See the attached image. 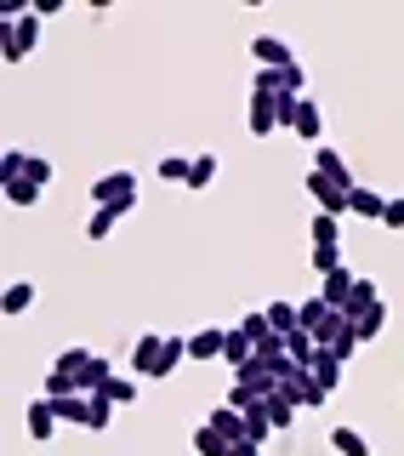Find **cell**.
Masks as SVG:
<instances>
[{"mask_svg": "<svg viewBox=\"0 0 404 456\" xmlns=\"http://www.w3.org/2000/svg\"><path fill=\"white\" fill-rule=\"evenodd\" d=\"M35 46H40V18H35V6H28L23 18L6 23V63H23Z\"/></svg>", "mask_w": 404, "mask_h": 456, "instance_id": "obj_4", "label": "cell"}, {"mask_svg": "<svg viewBox=\"0 0 404 456\" xmlns=\"http://www.w3.org/2000/svg\"><path fill=\"white\" fill-rule=\"evenodd\" d=\"M382 211H387V194H376V189H365V183H359V189H353V217L382 223Z\"/></svg>", "mask_w": 404, "mask_h": 456, "instance_id": "obj_23", "label": "cell"}, {"mask_svg": "<svg viewBox=\"0 0 404 456\" xmlns=\"http://www.w3.org/2000/svg\"><path fill=\"white\" fill-rule=\"evenodd\" d=\"M109 422H114V405H109L103 394H92V417H85V428H92V434H103Z\"/></svg>", "mask_w": 404, "mask_h": 456, "instance_id": "obj_39", "label": "cell"}, {"mask_svg": "<svg viewBox=\"0 0 404 456\" xmlns=\"http://www.w3.org/2000/svg\"><path fill=\"white\" fill-rule=\"evenodd\" d=\"M308 246H342V217L313 211V217H308Z\"/></svg>", "mask_w": 404, "mask_h": 456, "instance_id": "obj_13", "label": "cell"}, {"mask_svg": "<svg viewBox=\"0 0 404 456\" xmlns=\"http://www.w3.org/2000/svg\"><path fill=\"white\" fill-rule=\"evenodd\" d=\"M114 223H120V211H92V223H85V240H109Z\"/></svg>", "mask_w": 404, "mask_h": 456, "instance_id": "obj_37", "label": "cell"}, {"mask_svg": "<svg viewBox=\"0 0 404 456\" xmlns=\"http://www.w3.org/2000/svg\"><path fill=\"white\" fill-rule=\"evenodd\" d=\"M228 456H263V445H256V439H239V445L228 451Z\"/></svg>", "mask_w": 404, "mask_h": 456, "instance_id": "obj_43", "label": "cell"}, {"mask_svg": "<svg viewBox=\"0 0 404 456\" xmlns=\"http://www.w3.org/2000/svg\"><path fill=\"white\" fill-rule=\"evenodd\" d=\"M0 308H6L12 320H18V314H28V308H35V280H12L6 297H0Z\"/></svg>", "mask_w": 404, "mask_h": 456, "instance_id": "obj_22", "label": "cell"}, {"mask_svg": "<svg viewBox=\"0 0 404 456\" xmlns=\"http://www.w3.org/2000/svg\"><path fill=\"white\" fill-rule=\"evenodd\" d=\"M302 325L313 331V342H319V348H336V337L348 331V314L330 308L325 297H308V303H302Z\"/></svg>", "mask_w": 404, "mask_h": 456, "instance_id": "obj_1", "label": "cell"}, {"mask_svg": "<svg viewBox=\"0 0 404 456\" xmlns=\"http://www.w3.org/2000/svg\"><path fill=\"white\" fill-rule=\"evenodd\" d=\"M353 285H359V274H353V268H342V274H330V280H325V291H319V297H325L330 308H342V314H348V303H353Z\"/></svg>", "mask_w": 404, "mask_h": 456, "instance_id": "obj_14", "label": "cell"}, {"mask_svg": "<svg viewBox=\"0 0 404 456\" xmlns=\"http://www.w3.org/2000/svg\"><path fill=\"white\" fill-rule=\"evenodd\" d=\"M189 171H194V160H182V154H166V160H160L166 183H182V189H189Z\"/></svg>", "mask_w": 404, "mask_h": 456, "instance_id": "obj_33", "label": "cell"}, {"mask_svg": "<svg viewBox=\"0 0 404 456\" xmlns=\"http://www.w3.org/2000/svg\"><path fill=\"white\" fill-rule=\"evenodd\" d=\"M382 228H404V194L387 200V211H382Z\"/></svg>", "mask_w": 404, "mask_h": 456, "instance_id": "obj_42", "label": "cell"}, {"mask_svg": "<svg viewBox=\"0 0 404 456\" xmlns=\"http://www.w3.org/2000/svg\"><path fill=\"white\" fill-rule=\"evenodd\" d=\"M40 194H46V189H40V183H28V177H18V183H6V200H12V206H35Z\"/></svg>", "mask_w": 404, "mask_h": 456, "instance_id": "obj_34", "label": "cell"}, {"mask_svg": "<svg viewBox=\"0 0 404 456\" xmlns=\"http://www.w3.org/2000/svg\"><path fill=\"white\" fill-rule=\"evenodd\" d=\"M160 360H166V337H160V331L137 337V348H132V377H160Z\"/></svg>", "mask_w": 404, "mask_h": 456, "instance_id": "obj_6", "label": "cell"}, {"mask_svg": "<svg viewBox=\"0 0 404 456\" xmlns=\"http://www.w3.org/2000/svg\"><path fill=\"white\" fill-rule=\"evenodd\" d=\"M308 268L313 274H342V268H348V256H342V246H308Z\"/></svg>", "mask_w": 404, "mask_h": 456, "instance_id": "obj_19", "label": "cell"}, {"mask_svg": "<svg viewBox=\"0 0 404 456\" xmlns=\"http://www.w3.org/2000/svg\"><path fill=\"white\" fill-rule=\"evenodd\" d=\"M308 370H313V377L325 382L330 394H336V388H342V377H348V365L336 360V348H319V354H313V365H308Z\"/></svg>", "mask_w": 404, "mask_h": 456, "instance_id": "obj_12", "label": "cell"}, {"mask_svg": "<svg viewBox=\"0 0 404 456\" xmlns=\"http://www.w3.org/2000/svg\"><path fill=\"white\" fill-rule=\"evenodd\" d=\"M85 360H92L85 348H63V354L52 360V370H63V377H75V382H80V365H85Z\"/></svg>", "mask_w": 404, "mask_h": 456, "instance_id": "obj_35", "label": "cell"}, {"mask_svg": "<svg viewBox=\"0 0 404 456\" xmlns=\"http://www.w3.org/2000/svg\"><path fill=\"white\" fill-rule=\"evenodd\" d=\"M251 92H273V97H279L285 92V86H279V69H256V86H251Z\"/></svg>", "mask_w": 404, "mask_h": 456, "instance_id": "obj_41", "label": "cell"}, {"mask_svg": "<svg viewBox=\"0 0 404 456\" xmlns=\"http://www.w3.org/2000/svg\"><path fill=\"white\" fill-rule=\"evenodd\" d=\"M222 360H228V365H234V370H245V365H251V360H256V342H251V337H245V331H239V325H234V331H228V348H222Z\"/></svg>", "mask_w": 404, "mask_h": 456, "instance_id": "obj_24", "label": "cell"}, {"mask_svg": "<svg viewBox=\"0 0 404 456\" xmlns=\"http://www.w3.org/2000/svg\"><path fill=\"white\" fill-rule=\"evenodd\" d=\"M263 405H268V417H273V428H291V422H296V405H291V399H285V394H273V399H263Z\"/></svg>", "mask_w": 404, "mask_h": 456, "instance_id": "obj_36", "label": "cell"}, {"mask_svg": "<svg viewBox=\"0 0 404 456\" xmlns=\"http://www.w3.org/2000/svg\"><path fill=\"white\" fill-rule=\"evenodd\" d=\"M52 411H57V422L85 428V417H92V394H63V399H52Z\"/></svg>", "mask_w": 404, "mask_h": 456, "instance_id": "obj_17", "label": "cell"}, {"mask_svg": "<svg viewBox=\"0 0 404 456\" xmlns=\"http://www.w3.org/2000/svg\"><path fill=\"white\" fill-rule=\"evenodd\" d=\"M92 200H97V211H132L137 206V177L132 171H103V177L92 183Z\"/></svg>", "mask_w": 404, "mask_h": 456, "instance_id": "obj_2", "label": "cell"}, {"mask_svg": "<svg viewBox=\"0 0 404 456\" xmlns=\"http://www.w3.org/2000/svg\"><path fill=\"white\" fill-rule=\"evenodd\" d=\"M23 171H28V154L23 149H6V154H0V177H6V183H18Z\"/></svg>", "mask_w": 404, "mask_h": 456, "instance_id": "obj_38", "label": "cell"}, {"mask_svg": "<svg viewBox=\"0 0 404 456\" xmlns=\"http://www.w3.org/2000/svg\"><path fill=\"white\" fill-rule=\"evenodd\" d=\"M291 132L302 137V142H319L325 137V114H319V103H313V97H302V109H296V126Z\"/></svg>", "mask_w": 404, "mask_h": 456, "instance_id": "obj_10", "label": "cell"}, {"mask_svg": "<svg viewBox=\"0 0 404 456\" xmlns=\"http://www.w3.org/2000/svg\"><path fill=\"white\" fill-rule=\"evenodd\" d=\"M279 394H285V399H291V405H296V411H319V405H325V399H330V388H325V382H319V377H313V370H308V365H302V370H296V377H291V382H285V388H279Z\"/></svg>", "mask_w": 404, "mask_h": 456, "instance_id": "obj_5", "label": "cell"}, {"mask_svg": "<svg viewBox=\"0 0 404 456\" xmlns=\"http://www.w3.org/2000/svg\"><path fill=\"white\" fill-rule=\"evenodd\" d=\"M353 331H359V342L382 337V331H387V308H376V314H359V320H353Z\"/></svg>", "mask_w": 404, "mask_h": 456, "instance_id": "obj_31", "label": "cell"}, {"mask_svg": "<svg viewBox=\"0 0 404 456\" xmlns=\"http://www.w3.org/2000/svg\"><path fill=\"white\" fill-rule=\"evenodd\" d=\"M302 183H308V194L319 200V211H330V217H348V211H353V189H342V183H330L325 171H308Z\"/></svg>", "mask_w": 404, "mask_h": 456, "instance_id": "obj_3", "label": "cell"}, {"mask_svg": "<svg viewBox=\"0 0 404 456\" xmlns=\"http://www.w3.org/2000/svg\"><path fill=\"white\" fill-rule=\"evenodd\" d=\"M222 348H228L222 325H199V331L189 337V360H222Z\"/></svg>", "mask_w": 404, "mask_h": 456, "instance_id": "obj_9", "label": "cell"}, {"mask_svg": "<svg viewBox=\"0 0 404 456\" xmlns=\"http://www.w3.org/2000/svg\"><path fill=\"white\" fill-rule=\"evenodd\" d=\"M313 171H325L330 183H342V189H359V183H353V171H348V160H342L336 149H325V142H319V154H313Z\"/></svg>", "mask_w": 404, "mask_h": 456, "instance_id": "obj_11", "label": "cell"}, {"mask_svg": "<svg viewBox=\"0 0 404 456\" xmlns=\"http://www.w3.org/2000/svg\"><path fill=\"white\" fill-rule=\"evenodd\" d=\"M28 434H35V439H52V434H57V411H52V399H28Z\"/></svg>", "mask_w": 404, "mask_h": 456, "instance_id": "obj_21", "label": "cell"}, {"mask_svg": "<svg viewBox=\"0 0 404 456\" xmlns=\"http://www.w3.org/2000/svg\"><path fill=\"white\" fill-rule=\"evenodd\" d=\"M216 183V154H194V171H189V189H211Z\"/></svg>", "mask_w": 404, "mask_h": 456, "instance_id": "obj_30", "label": "cell"}, {"mask_svg": "<svg viewBox=\"0 0 404 456\" xmlns=\"http://www.w3.org/2000/svg\"><path fill=\"white\" fill-rule=\"evenodd\" d=\"M263 314H268L273 337H291V331H302V303H268Z\"/></svg>", "mask_w": 404, "mask_h": 456, "instance_id": "obj_16", "label": "cell"}, {"mask_svg": "<svg viewBox=\"0 0 404 456\" xmlns=\"http://www.w3.org/2000/svg\"><path fill=\"white\" fill-rule=\"evenodd\" d=\"M273 132H279V97L251 92V137H273Z\"/></svg>", "mask_w": 404, "mask_h": 456, "instance_id": "obj_7", "label": "cell"}, {"mask_svg": "<svg viewBox=\"0 0 404 456\" xmlns=\"http://www.w3.org/2000/svg\"><path fill=\"white\" fill-rule=\"evenodd\" d=\"M251 57H256V69H291L296 63V52L285 46L279 35H256L251 40Z\"/></svg>", "mask_w": 404, "mask_h": 456, "instance_id": "obj_8", "label": "cell"}, {"mask_svg": "<svg viewBox=\"0 0 404 456\" xmlns=\"http://www.w3.org/2000/svg\"><path fill=\"white\" fill-rule=\"evenodd\" d=\"M353 354H359V331H353V320H348V331L336 337V360H342V365H353Z\"/></svg>", "mask_w": 404, "mask_h": 456, "instance_id": "obj_40", "label": "cell"}, {"mask_svg": "<svg viewBox=\"0 0 404 456\" xmlns=\"http://www.w3.org/2000/svg\"><path fill=\"white\" fill-rule=\"evenodd\" d=\"M330 445H336V456H370V439L359 428H330Z\"/></svg>", "mask_w": 404, "mask_h": 456, "instance_id": "obj_26", "label": "cell"}, {"mask_svg": "<svg viewBox=\"0 0 404 456\" xmlns=\"http://www.w3.org/2000/svg\"><path fill=\"white\" fill-rule=\"evenodd\" d=\"M182 360H189V337H166V360H160V377H171Z\"/></svg>", "mask_w": 404, "mask_h": 456, "instance_id": "obj_32", "label": "cell"}, {"mask_svg": "<svg viewBox=\"0 0 404 456\" xmlns=\"http://www.w3.org/2000/svg\"><path fill=\"white\" fill-rule=\"evenodd\" d=\"M285 354H291L296 365H313V354H319V342H313V331H308V325H302V331H291V337H285Z\"/></svg>", "mask_w": 404, "mask_h": 456, "instance_id": "obj_28", "label": "cell"}, {"mask_svg": "<svg viewBox=\"0 0 404 456\" xmlns=\"http://www.w3.org/2000/svg\"><path fill=\"white\" fill-rule=\"evenodd\" d=\"M103 399H109L114 411H120V405H132V399H137V377H132V370H114V377H109V388H103Z\"/></svg>", "mask_w": 404, "mask_h": 456, "instance_id": "obj_25", "label": "cell"}, {"mask_svg": "<svg viewBox=\"0 0 404 456\" xmlns=\"http://www.w3.org/2000/svg\"><path fill=\"white\" fill-rule=\"evenodd\" d=\"M206 422H211L216 434L228 439V445H239V439H245V411H234V405H216V411H211Z\"/></svg>", "mask_w": 404, "mask_h": 456, "instance_id": "obj_15", "label": "cell"}, {"mask_svg": "<svg viewBox=\"0 0 404 456\" xmlns=\"http://www.w3.org/2000/svg\"><path fill=\"white\" fill-rule=\"evenodd\" d=\"M268 434H279V428H273V417H268V405H251V411H245V439L268 445Z\"/></svg>", "mask_w": 404, "mask_h": 456, "instance_id": "obj_27", "label": "cell"}, {"mask_svg": "<svg viewBox=\"0 0 404 456\" xmlns=\"http://www.w3.org/2000/svg\"><path fill=\"white\" fill-rule=\"evenodd\" d=\"M194 451H199V456H228L234 445H228V439H222V434H216V428L206 422V428H199V434H194Z\"/></svg>", "mask_w": 404, "mask_h": 456, "instance_id": "obj_29", "label": "cell"}, {"mask_svg": "<svg viewBox=\"0 0 404 456\" xmlns=\"http://www.w3.org/2000/svg\"><path fill=\"white\" fill-rule=\"evenodd\" d=\"M109 377H114V365L103 360V354H92V360L80 365V394H103V388H109Z\"/></svg>", "mask_w": 404, "mask_h": 456, "instance_id": "obj_18", "label": "cell"}, {"mask_svg": "<svg viewBox=\"0 0 404 456\" xmlns=\"http://www.w3.org/2000/svg\"><path fill=\"white\" fill-rule=\"evenodd\" d=\"M376 308H382L376 280H370V274H359V285H353V303H348V320H359V314H376Z\"/></svg>", "mask_w": 404, "mask_h": 456, "instance_id": "obj_20", "label": "cell"}]
</instances>
